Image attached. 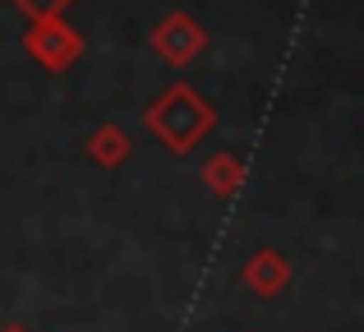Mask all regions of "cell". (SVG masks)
Masks as SVG:
<instances>
[{"instance_id": "4", "label": "cell", "mask_w": 364, "mask_h": 332, "mask_svg": "<svg viewBox=\"0 0 364 332\" xmlns=\"http://www.w3.org/2000/svg\"><path fill=\"white\" fill-rule=\"evenodd\" d=\"M291 259H286L282 250H272V245H263V250H254L245 259V268H240V282L249 291H254L258 300H277L286 287H291Z\"/></svg>"}, {"instance_id": "2", "label": "cell", "mask_w": 364, "mask_h": 332, "mask_svg": "<svg viewBox=\"0 0 364 332\" xmlns=\"http://www.w3.org/2000/svg\"><path fill=\"white\" fill-rule=\"evenodd\" d=\"M23 51L33 65H42L46 74H70L74 65L88 55V42H83L79 28H70L65 18H33L23 33Z\"/></svg>"}, {"instance_id": "5", "label": "cell", "mask_w": 364, "mask_h": 332, "mask_svg": "<svg viewBox=\"0 0 364 332\" xmlns=\"http://www.w3.org/2000/svg\"><path fill=\"white\" fill-rule=\"evenodd\" d=\"M198 176H203V185H208V194H213V198H235V194L245 189L249 166H245V157L217 148V153L203 162V171H198Z\"/></svg>"}, {"instance_id": "3", "label": "cell", "mask_w": 364, "mask_h": 332, "mask_svg": "<svg viewBox=\"0 0 364 332\" xmlns=\"http://www.w3.org/2000/svg\"><path fill=\"white\" fill-rule=\"evenodd\" d=\"M148 42H152V51H157L166 65H176V70L194 65L198 55L208 51L203 23H198L194 14H185V9H171L166 18H157V28L148 33Z\"/></svg>"}, {"instance_id": "8", "label": "cell", "mask_w": 364, "mask_h": 332, "mask_svg": "<svg viewBox=\"0 0 364 332\" xmlns=\"http://www.w3.org/2000/svg\"><path fill=\"white\" fill-rule=\"evenodd\" d=\"M0 332H28V328H23V323H5Z\"/></svg>"}, {"instance_id": "1", "label": "cell", "mask_w": 364, "mask_h": 332, "mask_svg": "<svg viewBox=\"0 0 364 332\" xmlns=\"http://www.w3.org/2000/svg\"><path fill=\"white\" fill-rule=\"evenodd\" d=\"M143 125L161 139V148H166V153L185 157V153H194V148L213 134L217 111H213V102H208L194 83L180 79V83H171L166 92H157V97L148 102Z\"/></svg>"}, {"instance_id": "7", "label": "cell", "mask_w": 364, "mask_h": 332, "mask_svg": "<svg viewBox=\"0 0 364 332\" xmlns=\"http://www.w3.org/2000/svg\"><path fill=\"white\" fill-rule=\"evenodd\" d=\"M9 5L33 23V18H65V9H70L74 0H9Z\"/></svg>"}, {"instance_id": "6", "label": "cell", "mask_w": 364, "mask_h": 332, "mask_svg": "<svg viewBox=\"0 0 364 332\" xmlns=\"http://www.w3.org/2000/svg\"><path fill=\"white\" fill-rule=\"evenodd\" d=\"M88 157H92L102 171H120V166L134 157V139L124 134L120 125H97V129L88 134Z\"/></svg>"}]
</instances>
